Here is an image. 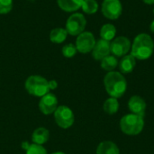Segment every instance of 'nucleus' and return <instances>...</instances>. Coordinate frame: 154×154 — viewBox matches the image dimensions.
<instances>
[{
    "label": "nucleus",
    "mask_w": 154,
    "mask_h": 154,
    "mask_svg": "<svg viewBox=\"0 0 154 154\" xmlns=\"http://www.w3.org/2000/svg\"><path fill=\"white\" fill-rule=\"evenodd\" d=\"M153 13H154V9H153Z\"/></svg>",
    "instance_id": "29"
},
{
    "label": "nucleus",
    "mask_w": 154,
    "mask_h": 154,
    "mask_svg": "<svg viewBox=\"0 0 154 154\" xmlns=\"http://www.w3.org/2000/svg\"><path fill=\"white\" fill-rule=\"evenodd\" d=\"M144 127L143 117L134 114L124 116L120 120V128L125 134L138 135L142 133Z\"/></svg>",
    "instance_id": "3"
},
{
    "label": "nucleus",
    "mask_w": 154,
    "mask_h": 154,
    "mask_svg": "<svg viewBox=\"0 0 154 154\" xmlns=\"http://www.w3.org/2000/svg\"><path fill=\"white\" fill-rule=\"evenodd\" d=\"M81 8L85 14H94L98 10V3L96 0H84Z\"/></svg>",
    "instance_id": "21"
},
{
    "label": "nucleus",
    "mask_w": 154,
    "mask_h": 154,
    "mask_svg": "<svg viewBox=\"0 0 154 154\" xmlns=\"http://www.w3.org/2000/svg\"><path fill=\"white\" fill-rule=\"evenodd\" d=\"M67 36L68 32L66 29L61 27L54 28L50 32V40L53 43H62L67 39Z\"/></svg>",
    "instance_id": "17"
},
{
    "label": "nucleus",
    "mask_w": 154,
    "mask_h": 154,
    "mask_svg": "<svg viewBox=\"0 0 154 154\" xmlns=\"http://www.w3.org/2000/svg\"><path fill=\"white\" fill-rule=\"evenodd\" d=\"M24 87L26 91L33 97H42L50 92L49 80L39 75H32L27 78Z\"/></svg>",
    "instance_id": "4"
},
{
    "label": "nucleus",
    "mask_w": 154,
    "mask_h": 154,
    "mask_svg": "<svg viewBox=\"0 0 154 154\" xmlns=\"http://www.w3.org/2000/svg\"><path fill=\"white\" fill-rule=\"evenodd\" d=\"M84 0H57L60 8L65 12H76L83 4Z\"/></svg>",
    "instance_id": "15"
},
{
    "label": "nucleus",
    "mask_w": 154,
    "mask_h": 154,
    "mask_svg": "<svg viewBox=\"0 0 154 154\" xmlns=\"http://www.w3.org/2000/svg\"><path fill=\"white\" fill-rule=\"evenodd\" d=\"M154 51V42L152 38L147 33L138 34L133 42L131 47V55L140 60H145L149 59Z\"/></svg>",
    "instance_id": "1"
},
{
    "label": "nucleus",
    "mask_w": 154,
    "mask_h": 154,
    "mask_svg": "<svg viewBox=\"0 0 154 154\" xmlns=\"http://www.w3.org/2000/svg\"><path fill=\"white\" fill-rule=\"evenodd\" d=\"M103 109L108 115L116 114L119 109V103H118L117 98L110 97V98L106 99L103 105Z\"/></svg>",
    "instance_id": "20"
},
{
    "label": "nucleus",
    "mask_w": 154,
    "mask_h": 154,
    "mask_svg": "<svg viewBox=\"0 0 154 154\" xmlns=\"http://www.w3.org/2000/svg\"><path fill=\"white\" fill-rule=\"evenodd\" d=\"M110 42L100 39L96 42L92 50V56L96 60H102L105 57L110 55Z\"/></svg>",
    "instance_id": "11"
},
{
    "label": "nucleus",
    "mask_w": 154,
    "mask_h": 154,
    "mask_svg": "<svg viewBox=\"0 0 154 154\" xmlns=\"http://www.w3.org/2000/svg\"><path fill=\"white\" fill-rule=\"evenodd\" d=\"M150 30H151L152 32H153L154 33V20L151 23V24H150Z\"/></svg>",
    "instance_id": "27"
},
{
    "label": "nucleus",
    "mask_w": 154,
    "mask_h": 154,
    "mask_svg": "<svg viewBox=\"0 0 154 154\" xmlns=\"http://www.w3.org/2000/svg\"><path fill=\"white\" fill-rule=\"evenodd\" d=\"M50 138V132L47 128L44 127H39L35 129L32 134V143L42 145L48 142Z\"/></svg>",
    "instance_id": "14"
},
{
    "label": "nucleus",
    "mask_w": 154,
    "mask_h": 154,
    "mask_svg": "<svg viewBox=\"0 0 154 154\" xmlns=\"http://www.w3.org/2000/svg\"><path fill=\"white\" fill-rule=\"evenodd\" d=\"M95 44H96V39L94 34L90 32H83L77 36L75 45L78 51L86 54L92 51Z\"/></svg>",
    "instance_id": "8"
},
{
    "label": "nucleus",
    "mask_w": 154,
    "mask_h": 154,
    "mask_svg": "<svg viewBox=\"0 0 154 154\" xmlns=\"http://www.w3.org/2000/svg\"><path fill=\"white\" fill-rule=\"evenodd\" d=\"M116 34V28L112 23H106L100 29V37L106 41H112Z\"/></svg>",
    "instance_id": "18"
},
{
    "label": "nucleus",
    "mask_w": 154,
    "mask_h": 154,
    "mask_svg": "<svg viewBox=\"0 0 154 154\" xmlns=\"http://www.w3.org/2000/svg\"><path fill=\"white\" fill-rule=\"evenodd\" d=\"M104 85L106 92L111 97L119 98L123 97L127 88V82L121 72L110 71L104 78Z\"/></svg>",
    "instance_id": "2"
},
{
    "label": "nucleus",
    "mask_w": 154,
    "mask_h": 154,
    "mask_svg": "<svg viewBox=\"0 0 154 154\" xmlns=\"http://www.w3.org/2000/svg\"><path fill=\"white\" fill-rule=\"evenodd\" d=\"M58 98L52 93H47L41 97L39 102V109L43 115H51L58 108Z\"/></svg>",
    "instance_id": "10"
},
{
    "label": "nucleus",
    "mask_w": 154,
    "mask_h": 154,
    "mask_svg": "<svg viewBox=\"0 0 154 154\" xmlns=\"http://www.w3.org/2000/svg\"><path fill=\"white\" fill-rule=\"evenodd\" d=\"M53 115L56 124L62 129H68L74 124L75 116L73 111L66 106H59Z\"/></svg>",
    "instance_id": "6"
},
{
    "label": "nucleus",
    "mask_w": 154,
    "mask_h": 154,
    "mask_svg": "<svg viewBox=\"0 0 154 154\" xmlns=\"http://www.w3.org/2000/svg\"><path fill=\"white\" fill-rule=\"evenodd\" d=\"M101 11L103 15L107 19L116 20L122 14V3L120 0H104L101 5Z\"/></svg>",
    "instance_id": "7"
},
{
    "label": "nucleus",
    "mask_w": 154,
    "mask_h": 154,
    "mask_svg": "<svg viewBox=\"0 0 154 154\" xmlns=\"http://www.w3.org/2000/svg\"><path fill=\"white\" fill-rule=\"evenodd\" d=\"M131 42L125 36L116 37L110 42V51L116 57H124L131 50Z\"/></svg>",
    "instance_id": "9"
},
{
    "label": "nucleus",
    "mask_w": 154,
    "mask_h": 154,
    "mask_svg": "<svg viewBox=\"0 0 154 154\" xmlns=\"http://www.w3.org/2000/svg\"><path fill=\"white\" fill-rule=\"evenodd\" d=\"M86 25L87 20L85 16L80 13H74L68 18L65 29L68 34L72 36H78L84 32Z\"/></svg>",
    "instance_id": "5"
},
{
    "label": "nucleus",
    "mask_w": 154,
    "mask_h": 154,
    "mask_svg": "<svg viewBox=\"0 0 154 154\" xmlns=\"http://www.w3.org/2000/svg\"><path fill=\"white\" fill-rule=\"evenodd\" d=\"M49 88H50V90H53V89H56L58 88V83L56 80L52 79V80H50L49 81Z\"/></svg>",
    "instance_id": "25"
},
{
    "label": "nucleus",
    "mask_w": 154,
    "mask_h": 154,
    "mask_svg": "<svg viewBox=\"0 0 154 154\" xmlns=\"http://www.w3.org/2000/svg\"><path fill=\"white\" fill-rule=\"evenodd\" d=\"M118 65H119V69H120L121 73H123V74L131 73L136 65V59L131 54H129V55L126 54L124 57H122Z\"/></svg>",
    "instance_id": "13"
},
{
    "label": "nucleus",
    "mask_w": 154,
    "mask_h": 154,
    "mask_svg": "<svg viewBox=\"0 0 154 154\" xmlns=\"http://www.w3.org/2000/svg\"><path fill=\"white\" fill-rule=\"evenodd\" d=\"M118 66V60L114 55H108L101 60V68L108 72L114 71Z\"/></svg>",
    "instance_id": "19"
},
{
    "label": "nucleus",
    "mask_w": 154,
    "mask_h": 154,
    "mask_svg": "<svg viewBox=\"0 0 154 154\" xmlns=\"http://www.w3.org/2000/svg\"><path fill=\"white\" fill-rule=\"evenodd\" d=\"M13 9V0H0V14H6Z\"/></svg>",
    "instance_id": "24"
},
{
    "label": "nucleus",
    "mask_w": 154,
    "mask_h": 154,
    "mask_svg": "<svg viewBox=\"0 0 154 154\" xmlns=\"http://www.w3.org/2000/svg\"><path fill=\"white\" fill-rule=\"evenodd\" d=\"M26 154H48L46 149L42 145L32 143L26 149Z\"/></svg>",
    "instance_id": "23"
},
{
    "label": "nucleus",
    "mask_w": 154,
    "mask_h": 154,
    "mask_svg": "<svg viewBox=\"0 0 154 154\" xmlns=\"http://www.w3.org/2000/svg\"><path fill=\"white\" fill-rule=\"evenodd\" d=\"M51 154H66V153H64V152H52Z\"/></svg>",
    "instance_id": "28"
},
{
    "label": "nucleus",
    "mask_w": 154,
    "mask_h": 154,
    "mask_svg": "<svg viewBox=\"0 0 154 154\" xmlns=\"http://www.w3.org/2000/svg\"><path fill=\"white\" fill-rule=\"evenodd\" d=\"M77 48H76V45L72 44V43H69V44H66L62 47V50H61V52H62V55L65 57V58H73L76 53H77Z\"/></svg>",
    "instance_id": "22"
},
{
    "label": "nucleus",
    "mask_w": 154,
    "mask_h": 154,
    "mask_svg": "<svg viewBox=\"0 0 154 154\" xmlns=\"http://www.w3.org/2000/svg\"><path fill=\"white\" fill-rule=\"evenodd\" d=\"M143 1L147 5H153L154 4V0H143Z\"/></svg>",
    "instance_id": "26"
},
{
    "label": "nucleus",
    "mask_w": 154,
    "mask_h": 154,
    "mask_svg": "<svg viewBox=\"0 0 154 154\" xmlns=\"http://www.w3.org/2000/svg\"><path fill=\"white\" fill-rule=\"evenodd\" d=\"M128 107L132 114L143 117L146 109V103L140 96H133L128 101Z\"/></svg>",
    "instance_id": "12"
},
{
    "label": "nucleus",
    "mask_w": 154,
    "mask_h": 154,
    "mask_svg": "<svg viewBox=\"0 0 154 154\" xmlns=\"http://www.w3.org/2000/svg\"><path fill=\"white\" fill-rule=\"evenodd\" d=\"M97 154H120V151L115 143L105 141L98 144L97 148Z\"/></svg>",
    "instance_id": "16"
}]
</instances>
